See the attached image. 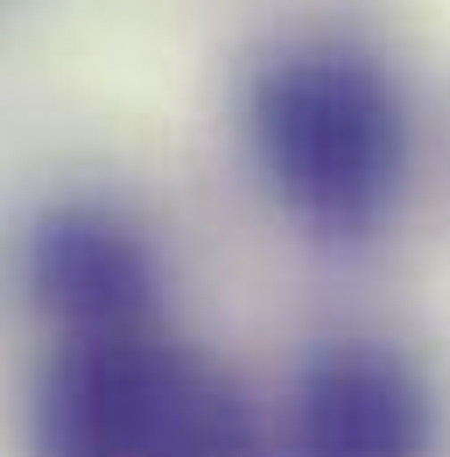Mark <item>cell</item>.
<instances>
[{"mask_svg": "<svg viewBox=\"0 0 450 457\" xmlns=\"http://www.w3.org/2000/svg\"><path fill=\"white\" fill-rule=\"evenodd\" d=\"M246 134L275 197L317 239H373L408 183V106L373 50L288 43L246 92Z\"/></svg>", "mask_w": 450, "mask_h": 457, "instance_id": "6da1fadb", "label": "cell"}, {"mask_svg": "<svg viewBox=\"0 0 450 457\" xmlns=\"http://www.w3.org/2000/svg\"><path fill=\"white\" fill-rule=\"evenodd\" d=\"M36 457H275L268 429L169 324L56 338L36 401Z\"/></svg>", "mask_w": 450, "mask_h": 457, "instance_id": "7a4b0ae2", "label": "cell"}, {"mask_svg": "<svg viewBox=\"0 0 450 457\" xmlns=\"http://www.w3.org/2000/svg\"><path fill=\"white\" fill-rule=\"evenodd\" d=\"M437 408L422 373L388 345H324L281 415L275 457H429Z\"/></svg>", "mask_w": 450, "mask_h": 457, "instance_id": "3957f363", "label": "cell"}, {"mask_svg": "<svg viewBox=\"0 0 450 457\" xmlns=\"http://www.w3.org/2000/svg\"><path fill=\"white\" fill-rule=\"evenodd\" d=\"M29 288L56 338H106L162 324V268L106 204H56L29 232Z\"/></svg>", "mask_w": 450, "mask_h": 457, "instance_id": "277c9868", "label": "cell"}]
</instances>
